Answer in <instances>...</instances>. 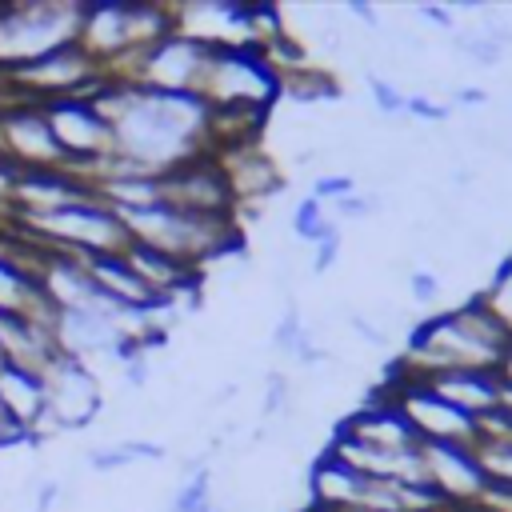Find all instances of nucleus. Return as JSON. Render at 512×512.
<instances>
[{
    "instance_id": "1",
    "label": "nucleus",
    "mask_w": 512,
    "mask_h": 512,
    "mask_svg": "<svg viewBox=\"0 0 512 512\" xmlns=\"http://www.w3.org/2000/svg\"><path fill=\"white\" fill-rule=\"evenodd\" d=\"M504 348H508L504 328L484 308V300L472 292L460 304L416 320L408 332V352L396 368H404L412 376H432V372H452V368L496 372Z\"/></svg>"
},
{
    "instance_id": "2",
    "label": "nucleus",
    "mask_w": 512,
    "mask_h": 512,
    "mask_svg": "<svg viewBox=\"0 0 512 512\" xmlns=\"http://www.w3.org/2000/svg\"><path fill=\"white\" fill-rule=\"evenodd\" d=\"M120 224H124L128 240L148 244V248L196 268L200 276L224 252L244 248V228L232 216H196V212L172 208L164 200L152 208H140V212H120Z\"/></svg>"
},
{
    "instance_id": "3",
    "label": "nucleus",
    "mask_w": 512,
    "mask_h": 512,
    "mask_svg": "<svg viewBox=\"0 0 512 512\" xmlns=\"http://www.w3.org/2000/svg\"><path fill=\"white\" fill-rule=\"evenodd\" d=\"M80 0H12L0 4V76L76 44L80 36Z\"/></svg>"
},
{
    "instance_id": "4",
    "label": "nucleus",
    "mask_w": 512,
    "mask_h": 512,
    "mask_svg": "<svg viewBox=\"0 0 512 512\" xmlns=\"http://www.w3.org/2000/svg\"><path fill=\"white\" fill-rule=\"evenodd\" d=\"M12 228L44 248H60L72 256H100V252H120L128 244V232L120 216L92 192L76 204H64L56 212L40 216H12Z\"/></svg>"
},
{
    "instance_id": "5",
    "label": "nucleus",
    "mask_w": 512,
    "mask_h": 512,
    "mask_svg": "<svg viewBox=\"0 0 512 512\" xmlns=\"http://www.w3.org/2000/svg\"><path fill=\"white\" fill-rule=\"evenodd\" d=\"M196 96L212 112H268L280 100V72L260 48H212Z\"/></svg>"
},
{
    "instance_id": "6",
    "label": "nucleus",
    "mask_w": 512,
    "mask_h": 512,
    "mask_svg": "<svg viewBox=\"0 0 512 512\" xmlns=\"http://www.w3.org/2000/svg\"><path fill=\"white\" fill-rule=\"evenodd\" d=\"M380 396L392 400V408L408 420V428L416 432L420 444H476V416H468L456 404H448L444 396H436L420 376L392 368Z\"/></svg>"
},
{
    "instance_id": "7",
    "label": "nucleus",
    "mask_w": 512,
    "mask_h": 512,
    "mask_svg": "<svg viewBox=\"0 0 512 512\" xmlns=\"http://www.w3.org/2000/svg\"><path fill=\"white\" fill-rule=\"evenodd\" d=\"M48 116V128L68 160V168L88 184L92 168L108 156H116V136L108 128V120L92 108L88 96H68V100H48L40 104Z\"/></svg>"
},
{
    "instance_id": "8",
    "label": "nucleus",
    "mask_w": 512,
    "mask_h": 512,
    "mask_svg": "<svg viewBox=\"0 0 512 512\" xmlns=\"http://www.w3.org/2000/svg\"><path fill=\"white\" fill-rule=\"evenodd\" d=\"M44 388H48V424L40 440L60 436V432H80L96 424L104 412L100 372L88 368L84 360H72V356L52 360V368L44 372Z\"/></svg>"
},
{
    "instance_id": "9",
    "label": "nucleus",
    "mask_w": 512,
    "mask_h": 512,
    "mask_svg": "<svg viewBox=\"0 0 512 512\" xmlns=\"http://www.w3.org/2000/svg\"><path fill=\"white\" fill-rule=\"evenodd\" d=\"M0 164L16 172L68 168L40 104L20 96H0Z\"/></svg>"
},
{
    "instance_id": "10",
    "label": "nucleus",
    "mask_w": 512,
    "mask_h": 512,
    "mask_svg": "<svg viewBox=\"0 0 512 512\" xmlns=\"http://www.w3.org/2000/svg\"><path fill=\"white\" fill-rule=\"evenodd\" d=\"M208 44L184 36V32H168L160 44H152L120 80H132L148 92H164V96H196L200 72L208 64Z\"/></svg>"
},
{
    "instance_id": "11",
    "label": "nucleus",
    "mask_w": 512,
    "mask_h": 512,
    "mask_svg": "<svg viewBox=\"0 0 512 512\" xmlns=\"http://www.w3.org/2000/svg\"><path fill=\"white\" fill-rule=\"evenodd\" d=\"M160 200L172 208L196 212V216H232L236 220V196L228 188V176H224L216 152L192 156V160L160 172Z\"/></svg>"
},
{
    "instance_id": "12",
    "label": "nucleus",
    "mask_w": 512,
    "mask_h": 512,
    "mask_svg": "<svg viewBox=\"0 0 512 512\" xmlns=\"http://www.w3.org/2000/svg\"><path fill=\"white\" fill-rule=\"evenodd\" d=\"M420 460H424V484L448 508H476V500L488 488V476L472 444H420Z\"/></svg>"
},
{
    "instance_id": "13",
    "label": "nucleus",
    "mask_w": 512,
    "mask_h": 512,
    "mask_svg": "<svg viewBox=\"0 0 512 512\" xmlns=\"http://www.w3.org/2000/svg\"><path fill=\"white\" fill-rule=\"evenodd\" d=\"M216 160L228 176V188L236 196V212H248V208H260L264 200H272L280 188H284V172L280 164L256 148V140L248 144H228V148H216Z\"/></svg>"
},
{
    "instance_id": "14",
    "label": "nucleus",
    "mask_w": 512,
    "mask_h": 512,
    "mask_svg": "<svg viewBox=\"0 0 512 512\" xmlns=\"http://www.w3.org/2000/svg\"><path fill=\"white\" fill-rule=\"evenodd\" d=\"M84 196H92V188L72 168H36V172L12 176L8 208H12V216H40V212H56L64 204H76Z\"/></svg>"
},
{
    "instance_id": "15",
    "label": "nucleus",
    "mask_w": 512,
    "mask_h": 512,
    "mask_svg": "<svg viewBox=\"0 0 512 512\" xmlns=\"http://www.w3.org/2000/svg\"><path fill=\"white\" fill-rule=\"evenodd\" d=\"M372 496V476L348 468L332 452H320L308 468V508L316 512H364Z\"/></svg>"
},
{
    "instance_id": "16",
    "label": "nucleus",
    "mask_w": 512,
    "mask_h": 512,
    "mask_svg": "<svg viewBox=\"0 0 512 512\" xmlns=\"http://www.w3.org/2000/svg\"><path fill=\"white\" fill-rule=\"evenodd\" d=\"M336 432H344V436H352L360 444H372V448H388V452H412V448H420V440L408 428V420L380 392L368 404H360L356 412H348L336 424Z\"/></svg>"
},
{
    "instance_id": "17",
    "label": "nucleus",
    "mask_w": 512,
    "mask_h": 512,
    "mask_svg": "<svg viewBox=\"0 0 512 512\" xmlns=\"http://www.w3.org/2000/svg\"><path fill=\"white\" fill-rule=\"evenodd\" d=\"M0 408L4 416L36 444L44 424H48V388L40 372L16 368V364H0Z\"/></svg>"
},
{
    "instance_id": "18",
    "label": "nucleus",
    "mask_w": 512,
    "mask_h": 512,
    "mask_svg": "<svg viewBox=\"0 0 512 512\" xmlns=\"http://www.w3.org/2000/svg\"><path fill=\"white\" fill-rule=\"evenodd\" d=\"M420 380L436 396H444L448 404H456L468 416L492 412L500 404V396H504L500 372H488V368H452V372H432V376H420Z\"/></svg>"
},
{
    "instance_id": "19",
    "label": "nucleus",
    "mask_w": 512,
    "mask_h": 512,
    "mask_svg": "<svg viewBox=\"0 0 512 512\" xmlns=\"http://www.w3.org/2000/svg\"><path fill=\"white\" fill-rule=\"evenodd\" d=\"M88 276L96 280V288L120 304V308H132V312H156L164 300L152 296V288L132 272V264L124 260V248L120 252H100V256H80Z\"/></svg>"
},
{
    "instance_id": "20",
    "label": "nucleus",
    "mask_w": 512,
    "mask_h": 512,
    "mask_svg": "<svg viewBox=\"0 0 512 512\" xmlns=\"http://www.w3.org/2000/svg\"><path fill=\"white\" fill-rule=\"evenodd\" d=\"M168 448L156 444V440H144V436H116V440H100L88 448L84 464L92 472H120V468H132L140 460H164Z\"/></svg>"
},
{
    "instance_id": "21",
    "label": "nucleus",
    "mask_w": 512,
    "mask_h": 512,
    "mask_svg": "<svg viewBox=\"0 0 512 512\" xmlns=\"http://www.w3.org/2000/svg\"><path fill=\"white\" fill-rule=\"evenodd\" d=\"M476 296L484 300V308L496 316V324L504 328V336H508V344H512V252H504V256L496 260L488 284H484Z\"/></svg>"
},
{
    "instance_id": "22",
    "label": "nucleus",
    "mask_w": 512,
    "mask_h": 512,
    "mask_svg": "<svg viewBox=\"0 0 512 512\" xmlns=\"http://www.w3.org/2000/svg\"><path fill=\"white\" fill-rule=\"evenodd\" d=\"M292 232H296V240H304V244H320V240H328V236H340V224L328 216V208H324L316 196H304V200L292 208Z\"/></svg>"
},
{
    "instance_id": "23",
    "label": "nucleus",
    "mask_w": 512,
    "mask_h": 512,
    "mask_svg": "<svg viewBox=\"0 0 512 512\" xmlns=\"http://www.w3.org/2000/svg\"><path fill=\"white\" fill-rule=\"evenodd\" d=\"M472 448L480 456V468H484L488 484L512 488V440H476Z\"/></svg>"
},
{
    "instance_id": "24",
    "label": "nucleus",
    "mask_w": 512,
    "mask_h": 512,
    "mask_svg": "<svg viewBox=\"0 0 512 512\" xmlns=\"http://www.w3.org/2000/svg\"><path fill=\"white\" fill-rule=\"evenodd\" d=\"M452 48H456V52H464V56H468L472 64H480V68H496V64H500V56H504V52H500V48H496L480 28H476V32H456V36H452Z\"/></svg>"
},
{
    "instance_id": "25",
    "label": "nucleus",
    "mask_w": 512,
    "mask_h": 512,
    "mask_svg": "<svg viewBox=\"0 0 512 512\" xmlns=\"http://www.w3.org/2000/svg\"><path fill=\"white\" fill-rule=\"evenodd\" d=\"M364 80H368V92H372V104H376V112H384V116H404V104H408V96L400 92V84L384 80L380 72H368Z\"/></svg>"
},
{
    "instance_id": "26",
    "label": "nucleus",
    "mask_w": 512,
    "mask_h": 512,
    "mask_svg": "<svg viewBox=\"0 0 512 512\" xmlns=\"http://www.w3.org/2000/svg\"><path fill=\"white\" fill-rule=\"evenodd\" d=\"M404 116L424 120V124H444V120L452 116V108H448V104H440V100H432V96H424V92H412V96H408V104H404Z\"/></svg>"
},
{
    "instance_id": "27",
    "label": "nucleus",
    "mask_w": 512,
    "mask_h": 512,
    "mask_svg": "<svg viewBox=\"0 0 512 512\" xmlns=\"http://www.w3.org/2000/svg\"><path fill=\"white\" fill-rule=\"evenodd\" d=\"M348 192H356V176H348V172H332V176H316L312 180V196L320 204H332V200H340Z\"/></svg>"
},
{
    "instance_id": "28",
    "label": "nucleus",
    "mask_w": 512,
    "mask_h": 512,
    "mask_svg": "<svg viewBox=\"0 0 512 512\" xmlns=\"http://www.w3.org/2000/svg\"><path fill=\"white\" fill-rule=\"evenodd\" d=\"M408 292H412V304L428 308V304L440 300V276H436L432 268H412V276H408Z\"/></svg>"
},
{
    "instance_id": "29",
    "label": "nucleus",
    "mask_w": 512,
    "mask_h": 512,
    "mask_svg": "<svg viewBox=\"0 0 512 512\" xmlns=\"http://www.w3.org/2000/svg\"><path fill=\"white\" fill-rule=\"evenodd\" d=\"M344 320H348V328H352V336H360L364 344H372V348H388V332L376 324V320H368L364 312H344Z\"/></svg>"
},
{
    "instance_id": "30",
    "label": "nucleus",
    "mask_w": 512,
    "mask_h": 512,
    "mask_svg": "<svg viewBox=\"0 0 512 512\" xmlns=\"http://www.w3.org/2000/svg\"><path fill=\"white\" fill-rule=\"evenodd\" d=\"M340 244H344V236H328V240H320V244H312V272H328L332 264H336V256H340Z\"/></svg>"
},
{
    "instance_id": "31",
    "label": "nucleus",
    "mask_w": 512,
    "mask_h": 512,
    "mask_svg": "<svg viewBox=\"0 0 512 512\" xmlns=\"http://www.w3.org/2000/svg\"><path fill=\"white\" fill-rule=\"evenodd\" d=\"M416 16L428 20V24H436V28H444V32H456V12L444 8V4H420Z\"/></svg>"
},
{
    "instance_id": "32",
    "label": "nucleus",
    "mask_w": 512,
    "mask_h": 512,
    "mask_svg": "<svg viewBox=\"0 0 512 512\" xmlns=\"http://www.w3.org/2000/svg\"><path fill=\"white\" fill-rule=\"evenodd\" d=\"M344 12H348L352 20H360L364 28H372V32L384 24V20H380V12H376L372 4H364V0H352V4H344Z\"/></svg>"
},
{
    "instance_id": "33",
    "label": "nucleus",
    "mask_w": 512,
    "mask_h": 512,
    "mask_svg": "<svg viewBox=\"0 0 512 512\" xmlns=\"http://www.w3.org/2000/svg\"><path fill=\"white\" fill-rule=\"evenodd\" d=\"M452 100H456L460 108H484V104H488V92L476 88V84H464V88H452Z\"/></svg>"
},
{
    "instance_id": "34",
    "label": "nucleus",
    "mask_w": 512,
    "mask_h": 512,
    "mask_svg": "<svg viewBox=\"0 0 512 512\" xmlns=\"http://www.w3.org/2000/svg\"><path fill=\"white\" fill-rule=\"evenodd\" d=\"M496 372H500V380L512 388V344L504 348V356H500V368H496Z\"/></svg>"
},
{
    "instance_id": "35",
    "label": "nucleus",
    "mask_w": 512,
    "mask_h": 512,
    "mask_svg": "<svg viewBox=\"0 0 512 512\" xmlns=\"http://www.w3.org/2000/svg\"><path fill=\"white\" fill-rule=\"evenodd\" d=\"M500 408H504V412L512 416V388H508V384H504V396H500Z\"/></svg>"
},
{
    "instance_id": "36",
    "label": "nucleus",
    "mask_w": 512,
    "mask_h": 512,
    "mask_svg": "<svg viewBox=\"0 0 512 512\" xmlns=\"http://www.w3.org/2000/svg\"><path fill=\"white\" fill-rule=\"evenodd\" d=\"M0 364H4V356H0Z\"/></svg>"
}]
</instances>
